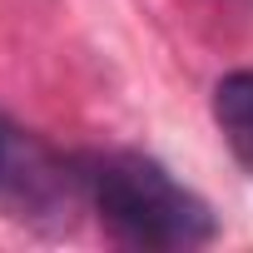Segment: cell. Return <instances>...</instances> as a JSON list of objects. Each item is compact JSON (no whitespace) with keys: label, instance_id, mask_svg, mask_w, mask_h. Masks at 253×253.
I'll use <instances>...</instances> for the list:
<instances>
[{"label":"cell","instance_id":"1","mask_svg":"<svg viewBox=\"0 0 253 253\" xmlns=\"http://www.w3.org/2000/svg\"><path fill=\"white\" fill-rule=\"evenodd\" d=\"M80 174H84V204L94 209V218L119 248L179 253L218 238V218L209 199L179 184L159 159L139 149L80 154Z\"/></svg>","mask_w":253,"mask_h":253},{"label":"cell","instance_id":"2","mask_svg":"<svg viewBox=\"0 0 253 253\" xmlns=\"http://www.w3.org/2000/svg\"><path fill=\"white\" fill-rule=\"evenodd\" d=\"M0 209L35 233H70L84 209L80 154H60L50 139L0 114Z\"/></svg>","mask_w":253,"mask_h":253},{"label":"cell","instance_id":"3","mask_svg":"<svg viewBox=\"0 0 253 253\" xmlns=\"http://www.w3.org/2000/svg\"><path fill=\"white\" fill-rule=\"evenodd\" d=\"M209 109H213V129L228 144V154L253 174V70L218 75L213 94H209Z\"/></svg>","mask_w":253,"mask_h":253}]
</instances>
